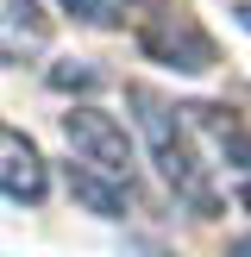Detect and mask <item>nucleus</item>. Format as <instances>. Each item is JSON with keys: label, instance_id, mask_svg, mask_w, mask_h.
<instances>
[{"label": "nucleus", "instance_id": "1", "mask_svg": "<svg viewBox=\"0 0 251 257\" xmlns=\"http://www.w3.org/2000/svg\"><path fill=\"white\" fill-rule=\"evenodd\" d=\"M126 107L138 113V132H145V145H151V157H157L163 182L176 188V201H188L201 220H213V213H220V188H213L207 163L195 157L188 132L176 125V107H170V100H157L151 88H126Z\"/></svg>", "mask_w": 251, "mask_h": 257}, {"label": "nucleus", "instance_id": "2", "mask_svg": "<svg viewBox=\"0 0 251 257\" xmlns=\"http://www.w3.org/2000/svg\"><path fill=\"white\" fill-rule=\"evenodd\" d=\"M132 25H138V50H145L151 63H163V69L207 75L213 63H220L213 38L201 32V19L182 7V0H145V7L132 13Z\"/></svg>", "mask_w": 251, "mask_h": 257}, {"label": "nucleus", "instance_id": "3", "mask_svg": "<svg viewBox=\"0 0 251 257\" xmlns=\"http://www.w3.org/2000/svg\"><path fill=\"white\" fill-rule=\"evenodd\" d=\"M63 138L75 145V157H88V163H100V170H113V176L132 182V132H126L113 113L69 107V113H63Z\"/></svg>", "mask_w": 251, "mask_h": 257}, {"label": "nucleus", "instance_id": "4", "mask_svg": "<svg viewBox=\"0 0 251 257\" xmlns=\"http://www.w3.org/2000/svg\"><path fill=\"white\" fill-rule=\"evenodd\" d=\"M0 195H7V201H25V207H38V201L50 195L44 151H38L19 125H7V119H0Z\"/></svg>", "mask_w": 251, "mask_h": 257}, {"label": "nucleus", "instance_id": "5", "mask_svg": "<svg viewBox=\"0 0 251 257\" xmlns=\"http://www.w3.org/2000/svg\"><path fill=\"white\" fill-rule=\"evenodd\" d=\"M63 176H69V195L82 201L88 213H100V220H126V207H132V182H126V176L100 170V163H88V157L63 163Z\"/></svg>", "mask_w": 251, "mask_h": 257}, {"label": "nucleus", "instance_id": "6", "mask_svg": "<svg viewBox=\"0 0 251 257\" xmlns=\"http://www.w3.org/2000/svg\"><path fill=\"white\" fill-rule=\"evenodd\" d=\"M188 113H195V125L213 138V145H220V157H226V163H238V170L251 176V125H238L226 107H188Z\"/></svg>", "mask_w": 251, "mask_h": 257}, {"label": "nucleus", "instance_id": "7", "mask_svg": "<svg viewBox=\"0 0 251 257\" xmlns=\"http://www.w3.org/2000/svg\"><path fill=\"white\" fill-rule=\"evenodd\" d=\"M75 25H94V32H119L132 19V0H57Z\"/></svg>", "mask_w": 251, "mask_h": 257}, {"label": "nucleus", "instance_id": "8", "mask_svg": "<svg viewBox=\"0 0 251 257\" xmlns=\"http://www.w3.org/2000/svg\"><path fill=\"white\" fill-rule=\"evenodd\" d=\"M50 88H82V94H94V88H107V75L100 69H88V63H50Z\"/></svg>", "mask_w": 251, "mask_h": 257}, {"label": "nucleus", "instance_id": "9", "mask_svg": "<svg viewBox=\"0 0 251 257\" xmlns=\"http://www.w3.org/2000/svg\"><path fill=\"white\" fill-rule=\"evenodd\" d=\"M238 13V25H245V32H251V0H245V7H232Z\"/></svg>", "mask_w": 251, "mask_h": 257}, {"label": "nucleus", "instance_id": "10", "mask_svg": "<svg viewBox=\"0 0 251 257\" xmlns=\"http://www.w3.org/2000/svg\"><path fill=\"white\" fill-rule=\"evenodd\" d=\"M232 257H251V245H238V251H232Z\"/></svg>", "mask_w": 251, "mask_h": 257}, {"label": "nucleus", "instance_id": "11", "mask_svg": "<svg viewBox=\"0 0 251 257\" xmlns=\"http://www.w3.org/2000/svg\"><path fill=\"white\" fill-rule=\"evenodd\" d=\"M245 207H251V188H245Z\"/></svg>", "mask_w": 251, "mask_h": 257}]
</instances>
